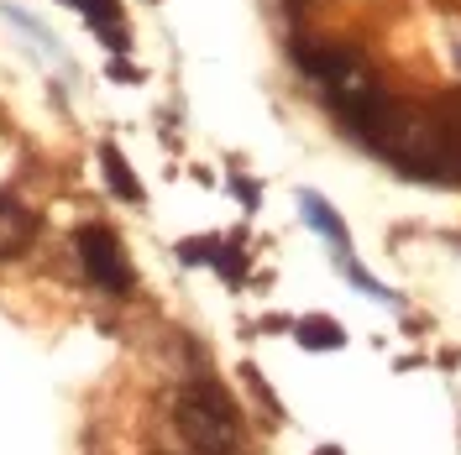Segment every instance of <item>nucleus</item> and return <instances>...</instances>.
Instances as JSON below:
<instances>
[{"label": "nucleus", "mask_w": 461, "mask_h": 455, "mask_svg": "<svg viewBox=\"0 0 461 455\" xmlns=\"http://www.w3.org/2000/svg\"><path fill=\"white\" fill-rule=\"evenodd\" d=\"M37 241V215L27 204H16L11 194H0V262L5 256H22Z\"/></svg>", "instance_id": "3"}, {"label": "nucleus", "mask_w": 461, "mask_h": 455, "mask_svg": "<svg viewBox=\"0 0 461 455\" xmlns=\"http://www.w3.org/2000/svg\"><path fill=\"white\" fill-rule=\"evenodd\" d=\"M100 163H105L100 173H105V183H111V194H115V200L142 204V183L131 178V168H126V157L115 152V142H105V147H100Z\"/></svg>", "instance_id": "5"}, {"label": "nucleus", "mask_w": 461, "mask_h": 455, "mask_svg": "<svg viewBox=\"0 0 461 455\" xmlns=\"http://www.w3.org/2000/svg\"><path fill=\"white\" fill-rule=\"evenodd\" d=\"M173 424L200 455H230L236 440H241L236 408H230V398L215 382H189L178 393V403H173Z\"/></svg>", "instance_id": "1"}, {"label": "nucleus", "mask_w": 461, "mask_h": 455, "mask_svg": "<svg viewBox=\"0 0 461 455\" xmlns=\"http://www.w3.org/2000/svg\"><path fill=\"white\" fill-rule=\"evenodd\" d=\"M79 262H85V272H89V283L95 288H105V293H115V299H126L131 293V262H126V252H121V241H115L105 226H85L79 230Z\"/></svg>", "instance_id": "2"}, {"label": "nucleus", "mask_w": 461, "mask_h": 455, "mask_svg": "<svg viewBox=\"0 0 461 455\" xmlns=\"http://www.w3.org/2000/svg\"><path fill=\"white\" fill-rule=\"evenodd\" d=\"M299 215H304V226L310 230H320L336 252H351V236H346V226H341V215L330 210V200L325 194H315V189H304L299 194Z\"/></svg>", "instance_id": "4"}, {"label": "nucleus", "mask_w": 461, "mask_h": 455, "mask_svg": "<svg viewBox=\"0 0 461 455\" xmlns=\"http://www.w3.org/2000/svg\"><path fill=\"white\" fill-rule=\"evenodd\" d=\"M346 335L336 319H299V345H310V351H336Z\"/></svg>", "instance_id": "6"}, {"label": "nucleus", "mask_w": 461, "mask_h": 455, "mask_svg": "<svg viewBox=\"0 0 461 455\" xmlns=\"http://www.w3.org/2000/svg\"><path fill=\"white\" fill-rule=\"evenodd\" d=\"M336 267H341L346 278H351V283H357V288H362V293H367V299H377V304H393V293H388V288L377 283L373 272H362V267L351 262V252H336Z\"/></svg>", "instance_id": "7"}]
</instances>
